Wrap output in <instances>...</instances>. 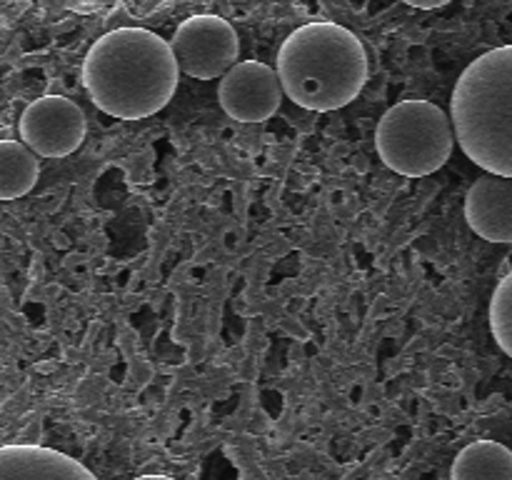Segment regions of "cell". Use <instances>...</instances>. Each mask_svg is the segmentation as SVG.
<instances>
[{
	"label": "cell",
	"mask_w": 512,
	"mask_h": 480,
	"mask_svg": "<svg viewBox=\"0 0 512 480\" xmlns=\"http://www.w3.org/2000/svg\"><path fill=\"white\" fill-rule=\"evenodd\" d=\"M450 480H512V450L498 440H478L460 450Z\"/></svg>",
	"instance_id": "obj_10"
},
{
	"label": "cell",
	"mask_w": 512,
	"mask_h": 480,
	"mask_svg": "<svg viewBox=\"0 0 512 480\" xmlns=\"http://www.w3.org/2000/svg\"><path fill=\"white\" fill-rule=\"evenodd\" d=\"M283 83L278 70L258 63L240 60L220 78V108L240 123H263L273 118L283 100Z\"/></svg>",
	"instance_id": "obj_7"
},
{
	"label": "cell",
	"mask_w": 512,
	"mask_h": 480,
	"mask_svg": "<svg viewBox=\"0 0 512 480\" xmlns=\"http://www.w3.org/2000/svg\"><path fill=\"white\" fill-rule=\"evenodd\" d=\"M180 65L173 45L145 28H118L90 45L83 83L90 100L118 120L150 118L173 98Z\"/></svg>",
	"instance_id": "obj_1"
},
{
	"label": "cell",
	"mask_w": 512,
	"mask_h": 480,
	"mask_svg": "<svg viewBox=\"0 0 512 480\" xmlns=\"http://www.w3.org/2000/svg\"><path fill=\"white\" fill-rule=\"evenodd\" d=\"M278 75L293 103L328 113L353 103L365 88L368 53L353 30L338 23H308L280 45Z\"/></svg>",
	"instance_id": "obj_2"
},
{
	"label": "cell",
	"mask_w": 512,
	"mask_h": 480,
	"mask_svg": "<svg viewBox=\"0 0 512 480\" xmlns=\"http://www.w3.org/2000/svg\"><path fill=\"white\" fill-rule=\"evenodd\" d=\"M490 330L500 350L512 358V270L500 280L490 300Z\"/></svg>",
	"instance_id": "obj_12"
},
{
	"label": "cell",
	"mask_w": 512,
	"mask_h": 480,
	"mask_svg": "<svg viewBox=\"0 0 512 480\" xmlns=\"http://www.w3.org/2000/svg\"><path fill=\"white\" fill-rule=\"evenodd\" d=\"M0 480H98L85 465L40 445H3Z\"/></svg>",
	"instance_id": "obj_9"
},
{
	"label": "cell",
	"mask_w": 512,
	"mask_h": 480,
	"mask_svg": "<svg viewBox=\"0 0 512 480\" xmlns=\"http://www.w3.org/2000/svg\"><path fill=\"white\" fill-rule=\"evenodd\" d=\"M20 140L40 158H65L85 138V113L63 95H43L23 110Z\"/></svg>",
	"instance_id": "obj_6"
},
{
	"label": "cell",
	"mask_w": 512,
	"mask_h": 480,
	"mask_svg": "<svg viewBox=\"0 0 512 480\" xmlns=\"http://www.w3.org/2000/svg\"><path fill=\"white\" fill-rule=\"evenodd\" d=\"M468 225L490 243H512V178L485 173L465 198Z\"/></svg>",
	"instance_id": "obj_8"
},
{
	"label": "cell",
	"mask_w": 512,
	"mask_h": 480,
	"mask_svg": "<svg viewBox=\"0 0 512 480\" xmlns=\"http://www.w3.org/2000/svg\"><path fill=\"white\" fill-rule=\"evenodd\" d=\"M170 45L180 73L198 80L223 78L238 63L240 53L238 33L218 15H193L183 20Z\"/></svg>",
	"instance_id": "obj_5"
},
{
	"label": "cell",
	"mask_w": 512,
	"mask_h": 480,
	"mask_svg": "<svg viewBox=\"0 0 512 480\" xmlns=\"http://www.w3.org/2000/svg\"><path fill=\"white\" fill-rule=\"evenodd\" d=\"M403 3L413 5V8H420V10H433V8H443V5H448L450 0H403Z\"/></svg>",
	"instance_id": "obj_13"
},
{
	"label": "cell",
	"mask_w": 512,
	"mask_h": 480,
	"mask_svg": "<svg viewBox=\"0 0 512 480\" xmlns=\"http://www.w3.org/2000/svg\"><path fill=\"white\" fill-rule=\"evenodd\" d=\"M455 140L453 118L428 100H400L375 130L380 160L408 178H423L443 168Z\"/></svg>",
	"instance_id": "obj_4"
},
{
	"label": "cell",
	"mask_w": 512,
	"mask_h": 480,
	"mask_svg": "<svg viewBox=\"0 0 512 480\" xmlns=\"http://www.w3.org/2000/svg\"><path fill=\"white\" fill-rule=\"evenodd\" d=\"M135 480H173L168 475H143V478H135Z\"/></svg>",
	"instance_id": "obj_14"
},
{
	"label": "cell",
	"mask_w": 512,
	"mask_h": 480,
	"mask_svg": "<svg viewBox=\"0 0 512 480\" xmlns=\"http://www.w3.org/2000/svg\"><path fill=\"white\" fill-rule=\"evenodd\" d=\"M450 118L460 148L475 165L512 178V45L488 50L463 70Z\"/></svg>",
	"instance_id": "obj_3"
},
{
	"label": "cell",
	"mask_w": 512,
	"mask_h": 480,
	"mask_svg": "<svg viewBox=\"0 0 512 480\" xmlns=\"http://www.w3.org/2000/svg\"><path fill=\"white\" fill-rule=\"evenodd\" d=\"M40 155L33 153L25 143L3 140L0 143V198L15 200L30 193L38 183Z\"/></svg>",
	"instance_id": "obj_11"
}]
</instances>
